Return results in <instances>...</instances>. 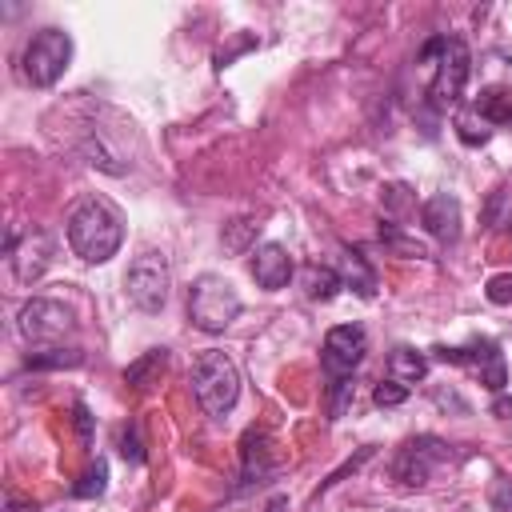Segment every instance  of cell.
<instances>
[{
    "label": "cell",
    "instance_id": "cell-27",
    "mask_svg": "<svg viewBox=\"0 0 512 512\" xmlns=\"http://www.w3.org/2000/svg\"><path fill=\"white\" fill-rule=\"evenodd\" d=\"M372 400H376L380 408H396V404H404V400H408V388H404V384H396V380L388 376V380H380V384L372 388Z\"/></svg>",
    "mask_w": 512,
    "mask_h": 512
},
{
    "label": "cell",
    "instance_id": "cell-7",
    "mask_svg": "<svg viewBox=\"0 0 512 512\" xmlns=\"http://www.w3.org/2000/svg\"><path fill=\"white\" fill-rule=\"evenodd\" d=\"M468 68H472L468 44H464L460 36H448V40H444V52H440V60H436L432 88H428V96H432L436 108H452V104H460L464 84H468Z\"/></svg>",
    "mask_w": 512,
    "mask_h": 512
},
{
    "label": "cell",
    "instance_id": "cell-33",
    "mask_svg": "<svg viewBox=\"0 0 512 512\" xmlns=\"http://www.w3.org/2000/svg\"><path fill=\"white\" fill-rule=\"evenodd\" d=\"M284 508H288V496H272V500H268V508H264V512H284Z\"/></svg>",
    "mask_w": 512,
    "mask_h": 512
},
{
    "label": "cell",
    "instance_id": "cell-30",
    "mask_svg": "<svg viewBox=\"0 0 512 512\" xmlns=\"http://www.w3.org/2000/svg\"><path fill=\"white\" fill-rule=\"evenodd\" d=\"M492 508L496 512H512V480L508 476H496L492 480Z\"/></svg>",
    "mask_w": 512,
    "mask_h": 512
},
{
    "label": "cell",
    "instance_id": "cell-8",
    "mask_svg": "<svg viewBox=\"0 0 512 512\" xmlns=\"http://www.w3.org/2000/svg\"><path fill=\"white\" fill-rule=\"evenodd\" d=\"M444 456H448V448L436 436H412L400 444V452L392 460V480L404 488H424Z\"/></svg>",
    "mask_w": 512,
    "mask_h": 512
},
{
    "label": "cell",
    "instance_id": "cell-26",
    "mask_svg": "<svg viewBox=\"0 0 512 512\" xmlns=\"http://www.w3.org/2000/svg\"><path fill=\"white\" fill-rule=\"evenodd\" d=\"M104 484H108V464H104V460H96V464L80 476V484H76L72 492H76L80 500H92V496H100V492H104Z\"/></svg>",
    "mask_w": 512,
    "mask_h": 512
},
{
    "label": "cell",
    "instance_id": "cell-2",
    "mask_svg": "<svg viewBox=\"0 0 512 512\" xmlns=\"http://www.w3.org/2000/svg\"><path fill=\"white\" fill-rule=\"evenodd\" d=\"M192 396H196V404L212 420H220V416H228L236 408V400H240V372H236L228 352L208 348V352H200L192 360Z\"/></svg>",
    "mask_w": 512,
    "mask_h": 512
},
{
    "label": "cell",
    "instance_id": "cell-22",
    "mask_svg": "<svg viewBox=\"0 0 512 512\" xmlns=\"http://www.w3.org/2000/svg\"><path fill=\"white\" fill-rule=\"evenodd\" d=\"M24 364H28V368H80V364H84V352H80V348H60V344H52V348L28 352Z\"/></svg>",
    "mask_w": 512,
    "mask_h": 512
},
{
    "label": "cell",
    "instance_id": "cell-17",
    "mask_svg": "<svg viewBox=\"0 0 512 512\" xmlns=\"http://www.w3.org/2000/svg\"><path fill=\"white\" fill-rule=\"evenodd\" d=\"M388 376H392L396 384L412 388L416 380L428 376V356L416 352V348H408V344H400V348H392V356H388Z\"/></svg>",
    "mask_w": 512,
    "mask_h": 512
},
{
    "label": "cell",
    "instance_id": "cell-24",
    "mask_svg": "<svg viewBox=\"0 0 512 512\" xmlns=\"http://www.w3.org/2000/svg\"><path fill=\"white\" fill-rule=\"evenodd\" d=\"M256 220H232V224H224V232H220V240H224V248L228 252H244L248 244H252V236H256Z\"/></svg>",
    "mask_w": 512,
    "mask_h": 512
},
{
    "label": "cell",
    "instance_id": "cell-28",
    "mask_svg": "<svg viewBox=\"0 0 512 512\" xmlns=\"http://www.w3.org/2000/svg\"><path fill=\"white\" fill-rule=\"evenodd\" d=\"M484 296H488L492 304H512V272L492 276V280L484 284Z\"/></svg>",
    "mask_w": 512,
    "mask_h": 512
},
{
    "label": "cell",
    "instance_id": "cell-5",
    "mask_svg": "<svg viewBox=\"0 0 512 512\" xmlns=\"http://www.w3.org/2000/svg\"><path fill=\"white\" fill-rule=\"evenodd\" d=\"M168 288H172V272H168L164 252H152L148 248L124 272V292H128V300L140 312H160L168 304Z\"/></svg>",
    "mask_w": 512,
    "mask_h": 512
},
{
    "label": "cell",
    "instance_id": "cell-3",
    "mask_svg": "<svg viewBox=\"0 0 512 512\" xmlns=\"http://www.w3.org/2000/svg\"><path fill=\"white\" fill-rule=\"evenodd\" d=\"M188 316H192V324H196L200 332H208V336L224 332V328L240 316V296H236L232 280H224V276H216V272L196 276L192 288H188Z\"/></svg>",
    "mask_w": 512,
    "mask_h": 512
},
{
    "label": "cell",
    "instance_id": "cell-23",
    "mask_svg": "<svg viewBox=\"0 0 512 512\" xmlns=\"http://www.w3.org/2000/svg\"><path fill=\"white\" fill-rule=\"evenodd\" d=\"M456 136H460L464 144H472V148H476V144H484V140L492 136V124H488V120H480L472 108H464V112L456 116Z\"/></svg>",
    "mask_w": 512,
    "mask_h": 512
},
{
    "label": "cell",
    "instance_id": "cell-12",
    "mask_svg": "<svg viewBox=\"0 0 512 512\" xmlns=\"http://www.w3.org/2000/svg\"><path fill=\"white\" fill-rule=\"evenodd\" d=\"M240 464H244V484H264L280 464L272 456V440L264 428H248L244 440H240Z\"/></svg>",
    "mask_w": 512,
    "mask_h": 512
},
{
    "label": "cell",
    "instance_id": "cell-6",
    "mask_svg": "<svg viewBox=\"0 0 512 512\" xmlns=\"http://www.w3.org/2000/svg\"><path fill=\"white\" fill-rule=\"evenodd\" d=\"M432 360L476 372L480 384H488L492 392H504V384H508V364H504V352H500L496 340H472V344H464V348H444V344H436V348H432Z\"/></svg>",
    "mask_w": 512,
    "mask_h": 512
},
{
    "label": "cell",
    "instance_id": "cell-9",
    "mask_svg": "<svg viewBox=\"0 0 512 512\" xmlns=\"http://www.w3.org/2000/svg\"><path fill=\"white\" fill-rule=\"evenodd\" d=\"M16 328L28 344H52L60 336L72 332V312L60 304V300H44V296H32L20 316H16Z\"/></svg>",
    "mask_w": 512,
    "mask_h": 512
},
{
    "label": "cell",
    "instance_id": "cell-20",
    "mask_svg": "<svg viewBox=\"0 0 512 512\" xmlns=\"http://www.w3.org/2000/svg\"><path fill=\"white\" fill-rule=\"evenodd\" d=\"M168 368V352L164 348H152V352H144L140 360H132L128 368H124V384H132V388H148V384H156V376Z\"/></svg>",
    "mask_w": 512,
    "mask_h": 512
},
{
    "label": "cell",
    "instance_id": "cell-13",
    "mask_svg": "<svg viewBox=\"0 0 512 512\" xmlns=\"http://www.w3.org/2000/svg\"><path fill=\"white\" fill-rule=\"evenodd\" d=\"M420 224H424L428 236H436L440 244H456V240H460V200L448 196V192L424 200V208H420Z\"/></svg>",
    "mask_w": 512,
    "mask_h": 512
},
{
    "label": "cell",
    "instance_id": "cell-4",
    "mask_svg": "<svg viewBox=\"0 0 512 512\" xmlns=\"http://www.w3.org/2000/svg\"><path fill=\"white\" fill-rule=\"evenodd\" d=\"M72 60V36L64 28H40L24 48V76L36 88H52Z\"/></svg>",
    "mask_w": 512,
    "mask_h": 512
},
{
    "label": "cell",
    "instance_id": "cell-19",
    "mask_svg": "<svg viewBox=\"0 0 512 512\" xmlns=\"http://www.w3.org/2000/svg\"><path fill=\"white\" fill-rule=\"evenodd\" d=\"M472 112H476L480 120H488L492 128H496V124H512V92H508V88H484V92L476 96Z\"/></svg>",
    "mask_w": 512,
    "mask_h": 512
},
{
    "label": "cell",
    "instance_id": "cell-11",
    "mask_svg": "<svg viewBox=\"0 0 512 512\" xmlns=\"http://www.w3.org/2000/svg\"><path fill=\"white\" fill-rule=\"evenodd\" d=\"M8 260H12V276L20 284H36L52 260V240L44 228H28L24 240L8 236Z\"/></svg>",
    "mask_w": 512,
    "mask_h": 512
},
{
    "label": "cell",
    "instance_id": "cell-21",
    "mask_svg": "<svg viewBox=\"0 0 512 512\" xmlns=\"http://www.w3.org/2000/svg\"><path fill=\"white\" fill-rule=\"evenodd\" d=\"M376 236H380V244H384L388 252H396V256H412V260L428 256V248H424L416 236H404V232H400V224H388V220H380Z\"/></svg>",
    "mask_w": 512,
    "mask_h": 512
},
{
    "label": "cell",
    "instance_id": "cell-14",
    "mask_svg": "<svg viewBox=\"0 0 512 512\" xmlns=\"http://www.w3.org/2000/svg\"><path fill=\"white\" fill-rule=\"evenodd\" d=\"M252 276H256V284L268 288V292L284 288L288 276H292V256H288V248L276 244V240L260 244V248L252 252Z\"/></svg>",
    "mask_w": 512,
    "mask_h": 512
},
{
    "label": "cell",
    "instance_id": "cell-29",
    "mask_svg": "<svg viewBox=\"0 0 512 512\" xmlns=\"http://www.w3.org/2000/svg\"><path fill=\"white\" fill-rule=\"evenodd\" d=\"M120 456L132 460V464H144V448H140L136 428H124V432H120Z\"/></svg>",
    "mask_w": 512,
    "mask_h": 512
},
{
    "label": "cell",
    "instance_id": "cell-15",
    "mask_svg": "<svg viewBox=\"0 0 512 512\" xmlns=\"http://www.w3.org/2000/svg\"><path fill=\"white\" fill-rule=\"evenodd\" d=\"M80 152H84V160H88L92 168H100V172H108V176H124V172H128L124 152L112 148V140H108L96 124H84V128H80Z\"/></svg>",
    "mask_w": 512,
    "mask_h": 512
},
{
    "label": "cell",
    "instance_id": "cell-18",
    "mask_svg": "<svg viewBox=\"0 0 512 512\" xmlns=\"http://www.w3.org/2000/svg\"><path fill=\"white\" fill-rule=\"evenodd\" d=\"M300 284H304V296H308V300H320V304H328V300L344 288L340 272L328 268V264H308V268L300 272Z\"/></svg>",
    "mask_w": 512,
    "mask_h": 512
},
{
    "label": "cell",
    "instance_id": "cell-10",
    "mask_svg": "<svg viewBox=\"0 0 512 512\" xmlns=\"http://www.w3.org/2000/svg\"><path fill=\"white\" fill-rule=\"evenodd\" d=\"M364 352H368V332H364L360 324H336V328H328V336H324V356H320V364H324V372H328L332 380H344V376H356Z\"/></svg>",
    "mask_w": 512,
    "mask_h": 512
},
{
    "label": "cell",
    "instance_id": "cell-25",
    "mask_svg": "<svg viewBox=\"0 0 512 512\" xmlns=\"http://www.w3.org/2000/svg\"><path fill=\"white\" fill-rule=\"evenodd\" d=\"M352 396H356V376L332 380V392H328V416H332V420H340V416H344V408L352 404Z\"/></svg>",
    "mask_w": 512,
    "mask_h": 512
},
{
    "label": "cell",
    "instance_id": "cell-31",
    "mask_svg": "<svg viewBox=\"0 0 512 512\" xmlns=\"http://www.w3.org/2000/svg\"><path fill=\"white\" fill-rule=\"evenodd\" d=\"M384 204H388L392 212L408 208V204H412V200H408V188H404V184H388V188H384Z\"/></svg>",
    "mask_w": 512,
    "mask_h": 512
},
{
    "label": "cell",
    "instance_id": "cell-1",
    "mask_svg": "<svg viewBox=\"0 0 512 512\" xmlns=\"http://www.w3.org/2000/svg\"><path fill=\"white\" fill-rule=\"evenodd\" d=\"M68 244H72V252L84 264L112 260L120 252V244H124V220H120V212L108 200H100V196L80 200L68 212Z\"/></svg>",
    "mask_w": 512,
    "mask_h": 512
},
{
    "label": "cell",
    "instance_id": "cell-32",
    "mask_svg": "<svg viewBox=\"0 0 512 512\" xmlns=\"http://www.w3.org/2000/svg\"><path fill=\"white\" fill-rule=\"evenodd\" d=\"M76 424H80V436L88 440V408L84 404H76Z\"/></svg>",
    "mask_w": 512,
    "mask_h": 512
},
{
    "label": "cell",
    "instance_id": "cell-16",
    "mask_svg": "<svg viewBox=\"0 0 512 512\" xmlns=\"http://www.w3.org/2000/svg\"><path fill=\"white\" fill-rule=\"evenodd\" d=\"M340 268H344V288H352L356 296H364V300H372L376 296V268L368 264V256L360 252V248H352V244H344V252H340Z\"/></svg>",
    "mask_w": 512,
    "mask_h": 512
}]
</instances>
